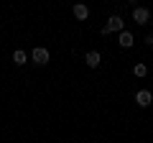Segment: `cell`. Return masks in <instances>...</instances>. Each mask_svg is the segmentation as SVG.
I'll use <instances>...</instances> for the list:
<instances>
[{"mask_svg": "<svg viewBox=\"0 0 153 143\" xmlns=\"http://www.w3.org/2000/svg\"><path fill=\"white\" fill-rule=\"evenodd\" d=\"M31 59L36 61V64H46V61H49V49H44V46H36V49L31 51Z\"/></svg>", "mask_w": 153, "mask_h": 143, "instance_id": "2", "label": "cell"}, {"mask_svg": "<svg viewBox=\"0 0 153 143\" xmlns=\"http://www.w3.org/2000/svg\"><path fill=\"white\" fill-rule=\"evenodd\" d=\"M133 21L140 23V26H143V23H148V21H151V13H148V8H135V10H133Z\"/></svg>", "mask_w": 153, "mask_h": 143, "instance_id": "5", "label": "cell"}, {"mask_svg": "<svg viewBox=\"0 0 153 143\" xmlns=\"http://www.w3.org/2000/svg\"><path fill=\"white\" fill-rule=\"evenodd\" d=\"M133 74H135V77H146V74H148V66L140 61V64H135V66H133Z\"/></svg>", "mask_w": 153, "mask_h": 143, "instance_id": "9", "label": "cell"}, {"mask_svg": "<svg viewBox=\"0 0 153 143\" xmlns=\"http://www.w3.org/2000/svg\"><path fill=\"white\" fill-rule=\"evenodd\" d=\"M71 13H74L76 21H87V18H89V8L84 5V3H76V5L71 8Z\"/></svg>", "mask_w": 153, "mask_h": 143, "instance_id": "4", "label": "cell"}, {"mask_svg": "<svg viewBox=\"0 0 153 143\" xmlns=\"http://www.w3.org/2000/svg\"><path fill=\"white\" fill-rule=\"evenodd\" d=\"M112 31H125V21H123L120 16H112L107 21V26H102V36H107V33H112Z\"/></svg>", "mask_w": 153, "mask_h": 143, "instance_id": "1", "label": "cell"}, {"mask_svg": "<svg viewBox=\"0 0 153 143\" xmlns=\"http://www.w3.org/2000/svg\"><path fill=\"white\" fill-rule=\"evenodd\" d=\"M84 61H87L89 69H97L100 61H102V56H100V51H87V54H84Z\"/></svg>", "mask_w": 153, "mask_h": 143, "instance_id": "6", "label": "cell"}, {"mask_svg": "<svg viewBox=\"0 0 153 143\" xmlns=\"http://www.w3.org/2000/svg\"><path fill=\"white\" fill-rule=\"evenodd\" d=\"M135 102L140 105V107H148V105L153 102V95H151V89H138V92H135Z\"/></svg>", "mask_w": 153, "mask_h": 143, "instance_id": "3", "label": "cell"}, {"mask_svg": "<svg viewBox=\"0 0 153 143\" xmlns=\"http://www.w3.org/2000/svg\"><path fill=\"white\" fill-rule=\"evenodd\" d=\"M146 41H148V46H153V33H148V36H146Z\"/></svg>", "mask_w": 153, "mask_h": 143, "instance_id": "10", "label": "cell"}, {"mask_svg": "<svg viewBox=\"0 0 153 143\" xmlns=\"http://www.w3.org/2000/svg\"><path fill=\"white\" fill-rule=\"evenodd\" d=\"M117 44L123 46V49H130L133 44H135V39H133L130 31H120V39H117Z\"/></svg>", "mask_w": 153, "mask_h": 143, "instance_id": "7", "label": "cell"}, {"mask_svg": "<svg viewBox=\"0 0 153 143\" xmlns=\"http://www.w3.org/2000/svg\"><path fill=\"white\" fill-rule=\"evenodd\" d=\"M13 61H16V64H26V61H28V54H26L23 49H18L16 54H13Z\"/></svg>", "mask_w": 153, "mask_h": 143, "instance_id": "8", "label": "cell"}]
</instances>
